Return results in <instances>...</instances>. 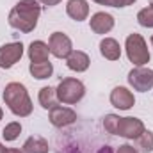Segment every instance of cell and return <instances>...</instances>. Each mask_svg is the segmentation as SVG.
Masks as SVG:
<instances>
[{
    "instance_id": "15",
    "label": "cell",
    "mask_w": 153,
    "mask_h": 153,
    "mask_svg": "<svg viewBox=\"0 0 153 153\" xmlns=\"http://www.w3.org/2000/svg\"><path fill=\"white\" fill-rule=\"evenodd\" d=\"M48 53H50V48L43 41H32L30 46H29V59H30V62H46L48 61Z\"/></svg>"
},
{
    "instance_id": "30",
    "label": "cell",
    "mask_w": 153,
    "mask_h": 153,
    "mask_svg": "<svg viewBox=\"0 0 153 153\" xmlns=\"http://www.w3.org/2000/svg\"><path fill=\"white\" fill-rule=\"evenodd\" d=\"M2 116H4V112H2V109H0V119H2Z\"/></svg>"
},
{
    "instance_id": "26",
    "label": "cell",
    "mask_w": 153,
    "mask_h": 153,
    "mask_svg": "<svg viewBox=\"0 0 153 153\" xmlns=\"http://www.w3.org/2000/svg\"><path fill=\"white\" fill-rule=\"evenodd\" d=\"M93 2H96V4H100V5H111V4H112V0H93Z\"/></svg>"
},
{
    "instance_id": "7",
    "label": "cell",
    "mask_w": 153,
    "mask_h": 153,
    "mask_svg": "<svg viewBox=\"0 0 153 153\" xmlns=\"http://www.w3.org/2000/svg\"><path fill=\"white\" fill-rule=\"evenodd\" d=\"M23 55V45L22 41L16 43H7L4 46H0V68L9 70L13 68Z\"/></svg>"
},
{
    "instance_id": "10",
    "label": "cell",
    "mask_w": 153,
    "mask_h": 153,
    "mask_svg": "<svg viewBox=\"0 0 153 153\" xmlns=\"http://www.w3.org/2000/svg\"><path fill=\"white\" fill-rule=\"evenodd\" d=\"M111 103L114 105L116 109H119V111H128V109L134 107L135 98H134V94L126 87H116L111 93Z\"/></svg>"
},
{
    "instance_id": "19",
    "label": "cell",
    "mask_w": 153,
    "mask_h": 153,
    "mask_svg": "<svg viewBox=\"0 0 153 153\" xmlns=\"http://www.w3.org/2000/svg\"><path fill=\"white\" fill-rule=\"evenodd\" d=\"M137 144H139V150L143 153H152L153 152V132L144 130L137 137Z\"/></svg>"
},
{
    "instance_id": "20",
    "label": "cell",
    "mask_w": 153,
    "mask_h": 153,
    "mask_svg": "<svg viewBox=\"0 0 153 153\" xmlns=\"http://www.w3.org/2000/svg\"><path fill=\"white\" fill-rule=\"evenodd\" d=\"M20 132H22V125L18 121H13V123L5 125V128L2 130V135H4L5 141H14L20 135Z\"/></svg>"
},
{
    "instance_id": "27",
    "label": "cell",
    "mask_w": 153,
    "mask_h": 153,
    "mask_svg": "<svg viewBox=\"0 0 153 153\" xmlns=\"http://www.w3.org/2000/svg\"><path fill=\"white\" fill-rule=\"evenodd\" d=\"M98 153H114L112 152V148H109V146H103V148H100V152Z\"/></svg>"
},
{
    "instance_id": "14",
    "label": "cell",
    "mask_w": 153,
    "mask_h": 153,
    "mask_svg": "<svg viewBox=\"0 0 153 153\" xmlns=\"http://www.w3.org/2000/svg\"><path fill=\"white\" fill-rule=\"evenodd\" d=\"M100 53L109 61H117L121 57V46H119V43L116 39L105 38L100 43Z\"/></svg>"
},
{
    "instance_id": "1",
    "label": "cell",
    "mask_w": 153,
    "mask_h": 153,
    "mask_svg": "<svg viewBox=\"0 0 153 153\" xmlns=\"http://www.w3.org/2000/svg\"><path fill=\"white\" fill-rule=\"evenodd\" d=\"M41 5L36 0H20L9 13V25L20 32H32L38 25Z\"/></svg>"
},
{
    "instance_id": "17",
    "label": "cell",
    "mask_w": 153,
    "mask_h": 153,
    "mask_svg": "<svg viewBox=\"0 0 153 153\" xmlns=\"http://www.w3.org/2000/svg\"><path fill=\"white\" fill-rule=\"evenodd\" d=\"M23 153H48V143L43 137H29L23 143Z\"/></svg>"
},
{
    "instance_id": "4",
    "label": "cell",
    "mask_w": 153,
    "mask_h": 153,
    "mask_svg": "<svg viewBox=\"0 0 153 153\" xmlns=\"http://www.w3.org/2000/svg\"><path fill=\"white\" fill-rule=\"evenodd\" d=\"M125 48H126V55H128L130 62H134L135 66H143L150 61V52H148L146 41L141 34H137V32L130 34L126 38Z\"/></svg>"
},
{
    "instance_id": "8",
    "label": "cell",
    "mask_w": 153,
    "mask_h": 153,
    "mask_svg": "<svg viewBox=\"0 0 153 153\" xmlns=\"http://www.w3.org/2000/svg\"><path fill=\"white\" fill-rule=\"evenodd\" d=\"M48 48H50V53L55 55L57 59H66L73 48H71V39L68 38L66 34L62 32H53L50 39H48Z\"/></svg>"
},
{
    "instance_id": "9",
    "label": "cell",
    "mask_w": 153,
    "mask_h": 153,
    "mask_svg": "<svg viewBox=\"0 0 153 153\" xmlns=\"http://www.w3.org/2000/svg\"><path fill=\"white\" fill-rule=\"evenodd\" d=\"M50 123L57 128H62V126H68L71 123L76 121V112L70 107H62V105H55L50 109Z\"/></svg>"
},
{
    "instance_id": "21",
    "label": "cell",
    "mask_w": 153,
    "mask_h": 153,
    "mask_svg": "<svg viewBox=\"0 0 153 153\" xmlns=\"http://www.w3.org/2000/svg\"><path fill=\"white\" fill-rule=\"evenodd\" d=\"M137 22H139V25L152 29L153 27V7H144V9H141V11L137 13Z\"/></svg>"
},
{
    "instance_id": "16",
    "label": "cell",
    "mask_w": 153,
    "mask_h": 153,
    "mask_svg": "<svg viewBox=\"0 0 153 153\" xmlns=\"http://www.w3.org/2000/svg\"><path fill=\"white\" fill-rule=\"evenodd\" d=\"M29 71H30V75L34 76V78L45 80V78H50V76H52L53 66H52L50 61H46V62H30Z\"/></svg>"
},
{
    "instance_id": "13",
    "label": "cell",
    "mask_w": 153,
    "mask_h": 153,
    "mask_svg": "<svg viewBox=\"0 0 153 153\" xmlns=\"http://www.w3.org/2000/svg\"><path fill=\"white\" fill-rule=\"evenodd\" d=\"M66 13L75 22H82L89 14V5H87L85 0H70L68 5H66Z\"/></svg>"
},
{
    "instance_id": "29",
    "label": "cell",
    "mask_w": 153,
    "mask_h": 153,
    "mask_svg": "<svg viewBox=\"0 0 153 153\" xmlns=\"http://www.w3.org/2000/svg\"><path fill=\"white\" fill-rule=\"evenodd\" d=\"M9 153H23V152H20L18 148H11V150H9Z\"/></svg>"
},
{
    "instance_id": "18",
    "label": "cell",
    "mask_w": 153,
    "mask_h": 153,
    "mask_svg": "<svg viewBox=\"0 0 153 153\" xmlns=\"http://www.w3.org/2000/svg\"><path fill=\"white\" fill-rule=\"evenodd\" d=\"M39 103L43 109H52L57 105V93L52 87H41L39 89Z\"/></svg>"
},
{
    "instance_id": "23",
    "label": "cell",
    "mask_w": 153,
    "mask_h": 153,
    "mask_svg": "<svg viewBox=\"0 0 153 153\" xmlns=\"http://www.w3.org/2000/svg\"><path fill=\"white\" fill-rule=\"evenodd\" d=\"M135 0H112V7H126V5H132Z\"/></svg>"
},
{
    "instance_id": "6",
    "label": "cell",
    "mask_w": 153,
    "mask_h": 153,
    "mask_svg": "<svg viewBox=\"0 0 153 153\" xmlns=\"http://www.w3.org/2000/svg\"><path fill=\"white\" fill-rule=\"evenodd\" d=\"M144 123L137 117H119L114 135H121L125 139H137L144 132Z\"/></svg>"
},
{
    "instance_id": "11",
    "label": "cell",
    "mask_w": 153,
    "mask_h": 153,
    "mask_svg": "<svg viewBox=\"0 0 153 153\" xmlns=\"http://www.w3.org/2000/svg\"><path fill=\"white\" fill-rule=\"evenodd\" d=\"M89 23H91V30L93 32H96V34H107L114 27V18L109 13H96V14H93V18L89 20Z\"/></svg>"
},
{
    "instance_id": "28",
    "label": "cell",
    "mask_w": 153,
    "mask_h": 153,
    "mask_svg": "<svg viewBox=\"0 0 153 153\" xmlns=\"http://www.w3.org/2000/svg\"><path fill=\"white\" fill-rule=\"evenodd\" d=\"M0 153H9V150H7V148L2 144V143H0Z\"/></svg>"
},
{
    "instance_id": "22",
    "label": "cell",
    "mask_w": 153,
    "mask_h": 153,
    "mask_svg": "<svg viewBox=\"0 0 153 153\" xmlns=\"http://www.w3.org/2000/svg\"><path fill=\"white\" fill-rule=\"evenodd\" d=\"M117 119H119V116L116 114H107L103 117V126H105V130L109 132V134H116V126H117Z\"/></svg>"
},
{
    "instance_id": "12",
    "label": "cell",
    "mask_w": 153,
    "mask_h": 153,
    "mask_svg": "<svg viewBox=\"0 0 153 153\" xmlns=\"http://www.w3.org/2000/svg\"><path fill=\"white\" fill-rule=\"evenodd\" d=\"M89 55L85 52H80V50H73L68 57H66V64L71 71H76V73H82L89 68Z\"/></svg>"
},
{
    "instance_id": "24",
    "label": "cell",
    "mask_w": 153,
    "mask_h": 153,
    "mask_svg": "<svg viewBox=\"0 0 153 153\" xmlns=\"http://www.w3.org/2000/svg\"><path fill=\"white\" fill-rule=\"evenodd\" d=\"M116 153H139L134 146H130V144H123V146H119L117 148V152Z\"/></svg>"
},
{
    "instance_id": "2",
    "label": "cell",
    "mask_w": 153,
    "mask_h": 153,
    "mask_svg": "<svg viewBox=\"0 0 153 153\" xmlns=\"http://www.w3.org/2000/svg\"><path fill=\"white\" fill-rule=\"evenodd\" d=\"M4 102L9 107V111L18 117H27L32 112V102L29 98V93L23 84L11 82L4 89Z\"/></svg>"
},
{
    "instance_id": "31",
    "label": "cell",
    "mask_w": 153,
    "mask_h": 153,
    "mask_svg": "<svg viewBox=\"0 0 153 153\" xmlns=\"http://www.w3.org/2000/svg\"><path fill=\"white\" fill-rule=\"evenodd\" d=\"M150 7H153V0H150Z\"/></svg>"
},
{
    "instance_id": "5",
    "label": "cell",
    "mask_w": 153,
    "mask_h": 153,
    "mask_svg": "<svg viewBox=\"0 0 153 153\" xmlns=\"http://www.w3.org/2000/svg\"><path fill=\"white\" fill-rule=\"evenodd\" d=\"M128 84L141 93H146L153 87V70L137 66L128 73Z\"/></svg>"
},
{
    "instance_id": "25",
    "label": "cell",
    "mask_w": 153,
    "mask_h": 153,
    "mask_svg": "<svg viewBox=\"0 0 153 153\" xmlns=\"http://www.w3.org/2000/svg\"><path fill=\"white\" fill-rule=\"evenodd\" d=\"M43 5H48V7H53V5H57L59 2H62V0H39Z\"/></svg>"
},
{
    "instance_id": "32",
    "label": "cell",
    "mask_w": 153,
    "mask_h": 153,
    "mask_svg": "<svg viewBox=\"0 0 153 153\" xmlns=\"http://www.w3.org/2000/svg\"><path fill=\"white\" fill-rule=\"evenodd\" d=\"M152 45H153V36H152Z\"/></svg>"
},
{
    "instance_id": "3",
    "label": "cell",
    "mask_w": 153,
    "mask_h": 153,
    "mask_svg": "<svg viewBox=\"0 0 153 153\" xmlns=\"http://www.w3.org/2000/svg\"><path fill=\"white\" fill-rule=\"evenodd\" d=\"M57 93V100L66 103V105H73L76 102H80L85 94V85L78 80V78H62L55 89Z\"/></svg>"
}]
</instances>
